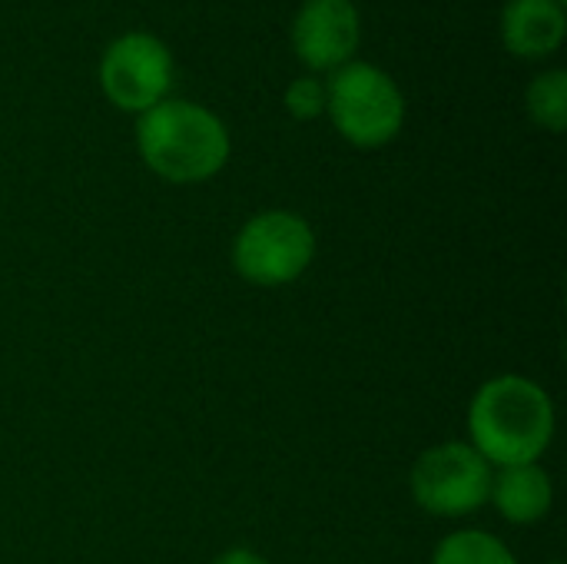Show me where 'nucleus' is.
I'll use <instances>...</instances> for the list:
<instances>
[{
    "mask_svg": "<svg viewBox=\"0 0 567 564\" xmlns=\"http://www.w3.org/2000/svg\"><path fill=\"white\" fill-rule=\"evenodd\" d=\"M468 432L492 469L538 462L555 439V402L528 376H495L468 406Z\"/></svg>",
    "mask_w": 567,
    "mask_h": 564,
    "instance_id": "nucleus-1",
    "label": "nucleus"
},
{
    "mask_svg": "<svg viewBox=\"0 0 567 564\" xmlns=\"http://www.w3.org/2000/svg\"><path fill=\"white\" fill-rule=\"evenodd\" d=\"M143 163L169 183H203L229 160V133L219 116L196 103L163 100L136 123Z\"/></svg>",
    "mask_w": 567,
    "mask_h": 564,
    "instance_id": "nucleus-2",
    "label": "nucleus"
},
{
    "mask_svg": "<svg viewBox=\"0 0 567 564\" xmlns=\"http://www.w3.org/2000/svg\"><path fill=\"white\" fill-rule=\"evenodd\" d=\"M316 259L312 226L289 209H266L252 216L233 243V269L252 286H289Z\"/></svg>",
    "mask_w": 567,
    "mask_h": 564,
    "instance_id": "nucleus-3",
    "label": "nucleus"
},
{
    "mask_svg": "<svg viewBox=\"0 0 567 564\" xmlns=\"http://www.w3.org/2000/svg\"><path fill=\"white\" fill-rule=\"evenodd\" d=\"M495 469L468 442H442L425 449L409 472L412 499L435 519L475 515L492 495Z\"/></svg>",
    "mask_w": 567,
    "mask_h": 564,
    "instance_id": "nucleus-4",
    "label": "nucleus"
},
{
    "mask_svg": "<svg viewBox=\"0 0 567 564\" xmlns=\"http://www.w3.org/2000/svg\"><path fill=\"white\" fill-rule=\"evenodd\" d=\"M332 123L355 146L389 143L405 120V103L392 76L372 63H346L326 93Z\"/></svg>",
    "mask_w": 567,
    "mask_h": 564,
    "instance_id": "nucleus-5",
    "label": "nucleus"
},
{
    "mask_svg": "<svg viewBox=\"0 0 567 564\" xmlns=\"http://www.w3.org/2000/svg\"><path fill=\"white\" fill-rule=\"evenodd\" d=\"M100 80L116 106L146 113L150 106L163 103V93L169 90V50L150 33H126L103 53Z\"/></svg>",
    "mask_w": 567,
    "mask_h": 564,
    "instance_id": "nucleus-6",
    "label": "nucleus"
},
{
    "mask_svg": "<svg viewBox=\"0 0 567 564\" xmlns=\"http://www.w3.org/2000/svg\"><path fill=\"white\" fill-rule=\"evenodd\" d=\"M296 53L316 66L332 70L346 63L359 43V13L349 0H306L292 27Z\"/></svg>",
    "mask_w": 567,
    "mask_h": 564,
    "instance_id": "nucleus-7",
    "label": "nucleus"
},
{
    "mask_svg": "<svg viewBox=\"0 0 567 564\" xmlns=\"http://www.w3.org/2000/svg\"><path fill=\"white\" fill-rule=\"evenodd\" d=\"M498 509V515L512 525H538L542 519H548L551 505H555V485L551 475L538 465H512V469H498L492 475V495H488Z\"/></svg>",
    "mask_w": 567,
    "mask_h": 564,
    "instance_id": "nucleus-8",
    "label": "nucleus"
},
{
    "mask_svg": "<svg viewBox=\"0 0 567 564\" xmlns=\"http://www.w3.org/2000/svg\"><path fill=\"white\" fill-rule=\"evenodd\" d=\"M505 43L522 57L551 53L565 37V10L558 0H512L505 7Z\"/></svg>",
    "mask_w": 567,
    "mask_h": 564,
    "instance_id": "nucleus-9",
    "label": "nucleus"
},
{
    "mask_svg": "<svg viewBox=\"0 0 567 564\" xmlns=\"http://www.w3.org/2000/svg\"><path fill=\"white\" fill-rule=\"evenodd\" d=\"M432 564H518V558L502 539L478 529H465L439 542Z\"/></svg>",
    "mask_w": 567,
    "mask_h": 564,
    "instance_id": "nucleus-10",
    "label": "nucleus"
},
{
    "mask_svg": "<svg viewBox=\"0 0 567 564\" xmlns=\"http://www.w3.org/2000/svg\"><path fill=\"white\" fill-rule=\"evenodd\" d=\"M528 110L538 126L561 133L567 123V76L565 70L542 73L528 90Z\"/></svg>",
    "mask_w": 567,
    "mask_h": 564,
    "instance_id": "nucleus-11",
    "label": "nucleus"
},
{
    "mask_svg": "<svg viewBox=\"0 0 567 564\" xmlns=\"http://www.w3.org/2000/svg\"><path fill=\"white\" fill-rule=\"evenodd\" d=\"M286 106L296 120H312L326 110V86L319 80H296L286 90Z\"/></svg>",
    "mask_w": 567,
    "mask_h": 564,
    "instance_id": "nucleus-12",
    "label": "nucleus"
},
{
    "mask_svg": "<svg viewBox=\"0 0 567 564\" xmlns=\"http://www.w3.org/2000/svg\"><path fill=\"white\" fill-rule=\"evenodd\" d=\"M213 564H269L259 552H252V548H229V552H223V555H216Z\"/></svg>",
    "mask_w": 567,
    "mask_h": 564,
    "instance_id": "nucleus-13",
    "label": "nucleus"
},
{
    "mask_svg": "<svg viewBox=\"0 0 567 564\" xmlns=\"http://www.w3.org/2000/svg\"><path fill=\"white\" fill-rule=\"evenodd\" d=\"M548 564H561V562H548Z\"/></svg>",
    "mask_w": 567,
    "mask_h": 564,
    "instance_id": "nucleus-14",
    "label": "nucleus"
}]
</instances>
